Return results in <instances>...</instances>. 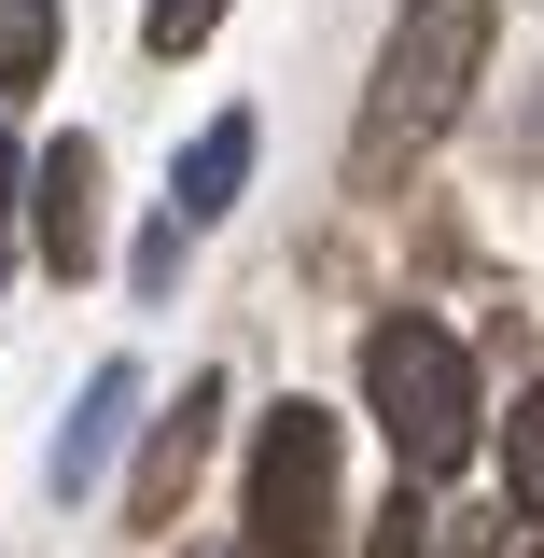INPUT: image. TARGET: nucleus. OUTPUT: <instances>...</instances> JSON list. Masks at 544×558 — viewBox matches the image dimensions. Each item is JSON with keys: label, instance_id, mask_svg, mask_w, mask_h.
Returning <instances> with one entry per match:
<instances>
[{"label": "nucleus", "instance_id": "obj_14", "mask_svg": "<svg viewBox=\"0 0 544 558\" xmlns=\"http://www.w3.org/2000/svg\"><path fill=\"white\" fill-rule=\"evenodd\" d=\"M531 558H544V545H531Z\"/></svg>", "mask_w": 544, "mask_h": 558}, {"label": "nucleus", "instance_id": "obj_8", "mask_svg": "<svg viewBox=\"0 0 544 558\" xmlns=\"http://www.w3.org/2000/svg\"><path fill=\"white\" fill-rule=\"evenodd\" d=\"M57 70V0H0V98H28Z\"/></svg>", "mask_w": 544, "mask_h": 558}, {"label": "nucleus", "instance_id": "obj_11", "mask_svg": "<svg viewBox=\"0 0 544 558\" xmlns=\"http://www.w3.org/2000/svg\"><path fill=\"white\" fill-rule=\"evenodd\" d=\"M363 558H433V502L391 488V517H377V545H363Z\"/></svg>", "mask_w": 544, "mask_h": 558}, {"label": "nucleus", "instance_id": "obj_7", "mask_svg": "<svg viewBox=\"0 0 544 558\" xmlns=\"http://www.w3.org/2000/svg\"><path fill=\"white\" fill-rule=\"evenodd\" d=\"M238 182H252V112H209L196 154H182V182H168V223H182V238H209V223L238 209Z\"/></svg>", "mask_w": 544, "mask_h": 558}, {"label": "nucleus", "instance_id": "obj_3", "mask_svg": "<svg viewBox=\"0 0 544 558\" xmlns=\"http://www.w3.org/2000/svg\"><path fill=\"white\" fill-rule=\"evenodd\" d=\"M336 531V405H266L252 433V558H322Z\"/></svg>", "mask_w": 544, "mask_h": 558}, {"label": "nucleus", "instance_id": "obj_12", "mask_svg": "<svg viewBox=\"0 0 544 558\" xmlns=\"http://www.w3.org/2000/svg\"><path fill=\"white\" fill-rule=\"evenodd\" d=\"M126 266H140V293H168V279H182V223H168V209H154V238H140Z\"/></svg>", "mask_w": 544, "mask_h": 558}, {"label": "nucleus", "instance_id": "obj_5", "mask_svg": "<svg viewBox=\"0 0 544 558\" xmlns=\"http://www.w3.org/2000/svg\"><path fill=\"white\" fill-rule=\"evenodd\" d=\"M126 418H140V363H98V377H84V405L57 418V447H43V488H57V502H84V488L112 475Z\"/></svg>", "mask_w": 544, "mask_h": 558}, {"label": "nucleus", "instance_id": "obj_10", "mask_svg": "<svg viewBox=\"0 0 544 558\" xmlns=\"http://www.w3.org/2000/svg\"><path fill=\"white\" fill-rule=\"evenodd\" d=\"M209 28H223V0H140V43L154 57H196Z\"/></svg>", "mask_w": 544, "mask_h": 558}, {"label": "nucleus", "instance_id": "obj_6", "mask_svg": "<svg viewBox=\"0 0 544 558\" xmlns=\"http://www.w3.org/2000/svg\"><path fill=\"white\" fill-rule=\"evenodd\" d=\"M209 405H223V377H196L182 405L154 418V447H140V475H126V517H140V531H168V517H182V488H196V447H209Z\"/></svg>", "mask_w": 544, "mask_h": 558}, {"label": "nucleus", "instance_id": "obj_2", "mask_svg": "<svg viewBox=\"0 0 544 558\" xmlns=\"http://www.w3.org/2000/svg\"><path fill=\"white\" fill-rule=\"evenodd\" d=\"M363 405H377V433H391V461L406 475H461L475 461V363H461V336L433 322V307H391V322H363Z\"/></svg>", "mask_w": 544, "mask_h": 558}, {"label": "nucleus", "instance_id": "obj_13", "mask_svg": "<svg viewBox=\"0 0 544 558\" xmlns=\"http://www.w3.org/2000/svg\"><path fill=\"white\" fill-rule=\"evenodd\" d=\"M14 182H28V154H14V140H0V209H14Z\"/></svg>", "mask_w": 544, "mask_h": 558}, {"label": "nucleus", "instance_id": "obj_1", "mask_svg": "<svg viewBox=\"0 0 544 558\" xmlns=\"http://www.w3.org/2000/svg\"><path fill=\"white\" fill-rule=\"evenodd\" d=\"M488 28H503V0H406L391 14V43H377V84H363V168H406L419 140L461 126V98H475L488 70Z\"/></svg>", "mask_w": 544, "mask_h": 558}, {"label": "nucleus", "instance_id": "obj_9", "mask_svg": "<svg viewBox=\"0 0 544 558\" xmlns=\"http://www.w3.org/2000/svg\"><path fill=\"white\" fill-rule=\"evenodd\" d=\"M503 502H517V517H544V377L517 391V418H503Z\"/></svg>", "mask_w": 544, "mask_h": 558}, {"label": "nucleus", "instance_id": "obj_4", "mask_svg": "<svg viewBox=\"0 0 544 558\" xmlns=\"http://www.w3.org/2000/svg\"><path fill=\"white\" fill-rule=\"evenodd\" d=\"M28 238H43V266H57V279L98 266V154H84V140L28 154Z\"/></svg>", "mask_w": 544, "mask_h": 558}]
</instances>
